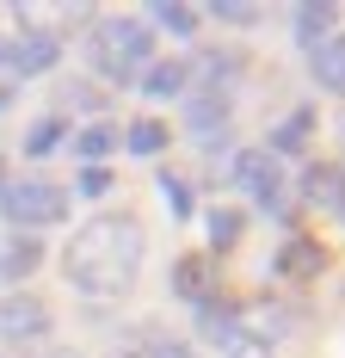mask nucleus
Listing matches in <instances>:
<instances>
[{
  "mask_svg": "<svg viewBox=\"0 0 345 358\" xmlns=\"http://www.w3.org/2000/svg\"><path fill=\"white\" fill-rule=\"evenodd\" d=\"M62 272L87 296H124L142 272V222L130 210H99L62 253Z\"/></svg>",
  "mask_w": 345,
  "mask_h": 358,
  "instance_id": "nucleus-1",
  "label": "nucleus"
},
{
  "mask_svg": "<svg viewBox=\"0 0 345 358\" xmlns=\"http://www.w3.org/2000/svg\"><path fill=\"white\" fill-rule=\"evenodd\" d=\"M87 56L105 80H136L154 62V25L136 13H105L99 25L87 31Z\"/></svg>",
  "mask_w": 345,
  "mask_h": 358,
  "instance_id": "nucleus-2",
  "label": "nucleus"
},
{
  "mask_svg": "<svg viewBox=\"0 0 345 358\" xmlns=\"http://www.w3.org/2000/svg\"><path fill=\"white\" fill-rule=\"evenodd\" d=\"M124 358H142V352H124Z\"/></svg>",
  "mask_w": 345,
  "mask_h": 358,
  "instance_id": "nucleus-27",
  "label": "nucleus"
},
{
  "mask_svg": "<svg viewBox=\"0 0 345 358\" xmlns=\"http://www.w3.org/2000/svg\"><path fill=\"white\" fill-rule=\"evenodd\" d=\"M56 56H62L56 31H19L13 43H6V62H13V74H43V69H56Z\"/></svg>",
  "mask_w": 345,
  "mask_h": 358,
  "instance_id": "nucleus-7",
  "label": "nucleus"
},
{
  "mask_svg": "<svg viewBox=\"0 0 345 358\" xmlns=\"http://www.w3.org/2000/svg\"><path fill=\"white\" fill-rule=\"evenodd\" d=\"M235 185H241L259 210H277L284 204V167H277V155L272 148H241L235 155Z\"/></svg>",
  "mask_w": 345,
  "mask_h": 358,
  "instance_id": "nucleus-4",
  "label": "nucleus"
},
{
  "mask_svg": "<svg viewBox=\"0 0 345 358\" xmlns=\"http://www.w3.org/2000/svg\"><path fill=\"white\" fill-rule=\"evenodd\" d=\"M210 13H216V19H228V25H253V19H259V6H253V0H216Z\"/></svg>",
  "mask_w": 345,
  "mask_h": 358,
  "instance_id": "nucleus-22",
  "label": "nucleus"
},
{
  "mask_svg": "<svg viewBox=\"0 0 345 358\" xmlns=\"http://www.w3.org/2000/svg\"><path fill=\"white\" fill-rule=\"evenodd\" d=\"M210 241H216V248H235V241H241V210H216L210 216Z\"/></svg>",
  "mask_w": 345,
  "mask_h": 358,
  "instance_id": "nucleus-21",
  "label": "nucleus"
},
{
  "mask_svg": "<svg viewBox=\"0 0 345 358\" xmlns=\"http://www.w3.org/2000/svg\"><path fill=\"white\" fill-rule=\"evenodd\" d=\"M148 25H161L172 37H198V6H185V0H148Z\"/></svg>",
  "mask_w": 345,
  "mask_h": 358,
  "instance_id": "nucleus-13",
  "label": "nucleus"
},
{
  "mask_svg": "<svg viewBox=\"0 0 345 358\" xmlns=\"http://www.w3.org/2000/svg\"><path fill=\"white\" fill-rule=\"evenodd\" d=\"M0 62H6V43H0Z\"/></svg>",
  "mask_w": 345,
  "mask_h": 358,
  "instance_id": "nucleus-26",
  "label": "nucleus"
},
{
  "mask_svg": "<svg viewBox=\"0 0 345 358\" xmlns=\"http://www.w3.org/2000/svg\"><path fill=\"white\" fill-rule=\"evenodd\" d=\"M37 266H43V241H37V235H13V241L0 248V278H6V285L31 278Z\"/></svg>",
  "mask_w": 345,
  "mask_h": 358,
  "instance_id": "nucleus-12",
  "label": "nucleus"
},
{
  "mask_svg": "<svg viewBox=\"0 0 345 358\" xmlns=\"http://www.w3.org/2000/svg\"><path fill=\"white\" fill-rule=\"evenodd\" d=\"M13 106V80H6V74H0V111Z\"/></svg>",
  "mask_w": 345,
  "mask_h": 358,
  "instance_id": "nucleus-25",
  "label": "nucleus"
},
{
  "mask_svg": "<svg viewBox=\"0 0 345 358\" xmlns=\"http://www.w3.org/2000/svg\"><path fill=\"white\" fill-rule=\"evenodd\" d=\"M142 358H198V352H191L185 340H154V346H148Z\"/></svg>",
  "mask_w": 345,
  "mask_h": 358,
  "instance_id": "nucleus-24",
  "label": "nucleus"
},
{
  "mask_svg": "<svg viewBox=\"0 0 345 358\" xmlns=\"http://www.w3.org/2000/svg\"><path fill=\"white\" fill-rule=\"evenodd\" d=\"M185 74H198V93H235V80L247 74V50H228V43H216V50H198V56H185Z\"/></svg>",
  "mask_w": 345,
  "mask_h": 358,
  "instance_id": "nucleus-5",
  "label": "nucleus"
},
{
  "mask_svg": "<svg viewBox=\"0 0 345 358\" xmlns=\"http://www.w3.org/2000/svg\"><path fill=\"white\" fill-rule=\"evenodd\" d=\"M80 192H87V198H105V192H111V167H87V173H80Z\"/></svg>",
  "mask_w": 345,
  "mask_h": 358,
  "instance_id": "nucleus-23",
  "label": "nucleus"
},
{
  "mask_svg": "<svg viewBox=\"0 0 345 358\" xmlns=\"http://www.w3.org/2000/svg\"><path fill=\"white\" fill-rule=\"evenodd\" d=\"M309 136H314V111H309V106H296V111H290V117L272 130V143H265V148H272V155H290V148H302Z\"/></svg>",
  "mask_w": 345,
  "mask_h": 358,
  "instance_id": "nucleus-15",
  "label": "nucleus"
},
{
  "mask_svg": "<svg viewBox=\"0 0 345 358\" xmlns=\"http://www.w3.org/2000/svg\"><path fill=\"white\" fill-rule=\"evenodd\" d=\"M290 25H296V37H302V43H321L327 31H339V6H333V0H296Z\"/></svg>",
  "mask_w": 345,
  "mask_h": 358,
  "instance_id": "nucleus-11",
  "label": "nucleus"
},
{
  "mask_svg": "<svg viewBox=\"0 0 345 358\" xmlns=\"http://www.w3.org/2000/svg\"><path fill=\"white\" fill-rule=\"evenodd\" d=\"M222 117H228V99H222V93H191V99H185V124H191V130H216Z\"/></svg>",
  "mask_w": 345,
  "mask_h": 358,
  "instance_id": "nucleus-17",
  "label": "nucleus"
},
{
  "mask_svg": "<svg viewBox=\"0 0 345 358\" xmlns=\"http://www.w3.org/2000/svg\"><path fill=\"white\" fill-rule=\"evenodd\" d=\"M309 69L327 93H345V31H327L321 43H309Z\"/></svg>",
  "mask_w": 345,
  "mask_h": 358,
  "instance_id": "nucleus-9",
  "label": "nucleus"
},
{
  "mask_svg": "<svg viewBox=\"0 0 345 358\" xmlns=\"http://www.w3.org/2000/svg\"><path fill=\"white\" fill-rule=\"evenodd\" d=\"M136 80H142V93H148V99H179V93L191 87V74H185V56H154V62H148Z\"/></svg>",
  "mask_w": 345,
  "mask_h": 358,
  "instance_id": "nucleus-10",
  "label": "nucleus"
},
{
  "mask_svg": "<svg viewBox=\"0 0 345 358\" xmlns=\"http://www.w3.org/2000/svg\"><path fill=\"white\" fill-rule=\"evenodd\" d=\"M204 266H198V259H191V253H185V259H179V266H172V290H179V296H185V303H191V309H198V303H204Z\"/></svg>",
  "mask_w": 345,
  "mask_h": 358,
  "instance_id": "nucleus-20",
  "label": "nucleus"
},
{
  "mask_svg": "<svg viewBox=\"0 0 345 358\" xmlns=\"http://www.w3.org/2000/svg\"><path fill=\"white\" fill-rule=\"evenodd\" d=\"M124 143H130V155H161V148L172 143V124H167V117H148V111H142L136 124L124 130Z\"/></svg>",
  "mask_w": 345,
  "mask_h": 358,
  "instance_id": "nucleus-14",
  "label": "nucleus"
},
{
  "mask_svg": "<svg viewBox=\"0 0 345 358\" xmlns=\"http://www.w3.org/2000/svg\"><path fill=\"white\" fill-rule=\"evenodd\" d=\"M50 334V303L31 290L0 296V340H43Z\"/></svg>",
  "mask_w": 345,
  "mask_h": 358,
  "instance_id": "nucleus-6",
  "label": "nucleus"
},
{
  "mask_svg": "<svg viewBox=\"0 0 345 358\" xmlns=\"http://www.w3.org/2000/svg\"><path fill=\"white\" fill-rule=\"evenodd\" d=\"M117 148V130L111 124H80V136H74V155H87V167H105V155Z\"/></svg>",
  "mask_w": 345,
  "mask_h": 358,
  "instance_id": "nucleus-16",
  "label": "nucleus"
},
{
  "mask_svg": "<svg viewBox=\"0 0 345 358\" xmlns=\"http://www.w3.org/2000/svg\"><path fill=\"white\" fill-rule=\"evenodd\" d=\"M62 136H68V117H56V111H43V117H37L31 130H25V155H50V148L62 143Z\"/></svg>",
  "mask_w": 345,
  "mask_h": 358,
  "instance_id": "nucleus-18",
  "label": "nucleus"
},
{
  "mask_svg": "<svg viewBox=\"0 0 345 358\" xmlns=\"http://www.w3.org/2000/svg\"><path fill=\"white\" fill-rule=\"evenodd\" d=\"M302 192L321 210H345V161H314L309 173H302Z\"/></svg>",
  "mask_w": 345,
  "mask_h": 358,
  "instance_id": "nucleus-8",
  "label": "nucleus"
},
{
  "mask_svg": "<svg viewBox=\"0 0 345 358\" xmlns=\"http://www.w3.org/2000/svg\"><path fill=\"white\" fill-rule=\"evenodd\" d=\"M314 266H321V241H309V235L284 241V253H277V272H302V278H309Z\"/></svg>",
  "mask_w": 345,
  "mask_h": 358,
  "instance_id": "nucleus-19",
  "label": "nucleus"
},
{
  "mask_svg": "<svg viewBox=\"0 0 345 358\" xmlns=\"http://www.w3.org/2000/svg\"><path fill=\"white\" fill-rule=\"evenodd\" d=\"M68 210V198H62V185L43 173H25V179H0V216L19 229V235H37V229H50V222H62Z\"/></svg>",
  "mask_w": 345,
  "mask_h": 358,
  "instance_id": "nucleus-3",
  "label": "nucleus"
}]
</instances>
